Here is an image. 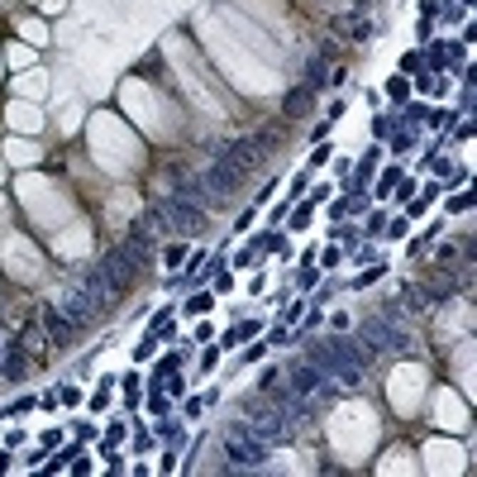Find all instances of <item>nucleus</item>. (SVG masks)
<instances>
[{
    "mask_svg": "<svg viewBox=\"0 0 477 477\" xmlns=\"http://www.w3.org/2000/svg\"><path fill=\"white\" fill-rule=\"evenodd\" d=\"M33 406H38V401H33V397H19V401H15V406H10V411H5V415H24V411H33Z\"/></svg>",
    "mask_w": 477,
    "mask_h": 477,
    "instance_id": "dca6fc26",
    "label": "nucleus"
},
{
    "mask_svg": "<svg viewBox=\"0 0 477 477\" xmlns=\"http://www.w3.org/2000/svg\"><path fill=\"white\" fill-rule=\"evenodd\" d=\"M320 382H325V372H320L315 363H296V367H291V392H296V397L320 392Z\"/></svg>",
    "mask_w": 477,
    "mask_h": 477,
    "instance_id": "6e6552de",
    "label": "nucleus"
},
{
    "mask_svg": "<svg viewBox=\"0 0 477 477\" xmlns=\"http://www.w3.org/2000/svg\"><path fill=\"white\" fill-rule=\"evenodd\" d=\"M358 344H367V349H397V353H406V349H411V334L397 330L392 320L372 315V320L363 325V330H358Z\"/></svg>",
    "mask_w": 477,
    "mask_h": 477,
    "instance_id": "39448f33",
    "label": "nucleus"
},
{
    "mask_svg": "<svg viewBox=\"0 0 477 477\" xmlns=\"http://www.w3.org/2000/svg\"><path fill=\"white\" fill-rule=\"evenodd\" d=\"M43 325H48V334H53V344H58V349H67V344H72V334H77V325H72L58 305H48V310H43Z\"/></svg>",
    "mask_w": 477,
    "mask_h": 477,
    "instance_id": "0eeeda50",
    "label": "nucleus"
},
{
    "mask_svg": "<svg viewBox=\"0 0 477 477\" xmlns=\"http://www.w3.org/2000/svg\"><path fill=\"white\" fill-rule=\"evenodd\" d=\"M158 434H162V439H177V434H182V425H177V420H162Z\"/></svg>",
    "mask_w": 477,
    "mask_h": 477,
    "instance_id": "aec40b11",
    "label": "nucleus"
},
{
    "mask_svg": "<svg viewBox=\"0 0 477 477\" xmlns=\"http://www.w3.org/2000/svg\"><path fill=\"white\" fill-rule=\"evenodd\" d=\"M268 143H272L268 134H248V139L229 143L220 158H215V162L206 167V177H201V182H206V191H215V196L234 191L238 182H243V177H248V172L258 167V162H263V148H268Z\"/></svg>",
    "mask_w": 477,
    "mask_h": 477,
    "instance_id": "f257e3e1",
    "label": "nucleus"
},
{
    "mask_svg": "<svg viewBox=\"0 0 477 477\" xmlns=\"http://www.w3.org/2000/svg\"><path fill=\"white\" fill-rule=\"evenodd\" d=\"M301 105H310V86H296V91L286 95V115H296Z\"/></svg>",
    "mask_w": 477,
    "mask_h": 477,
    "instance_id": "f8f14e48",
    "label": "nucleus"
},
{
    "mask_svg": "<svg viewBox=\"0 0 477 477\" xmlns=\"http://www.w3.org/2000/svg\"><path fill=\"white\" fill-rule=\"evenodd\" d=\"M315 282H320V272L310 268V253L301 258V272H296V286H301V291H315Z\"/></svg>",
    "mask_w": 477,
    "mask_h": 477,
    "instance_id": "9b49d317",
    "label": "nucleus"
},
{
    "mask_svg": "<svg viewBox=\"0 0 477 477\" xmlns=\"http://www.w3.org/2000/svg\"><path fill=\"white\" fill-rule=\"evenodd\" d=\"M134 272H139V263H134V253H129L125 243H115L110 253H105V263H100V277H105L110 291H125L134 282Z\"/></svg>",
    "mask_w": 477,
    "mask_h": 477,
    "instance_id": "423d86ee",
    "label": "nucleus"
},
{
    "mask_svg": "<svg viewBox=\"0 0 477 477\" xmlns=\"http://www.w3.org/2000/svg\"><path fill=\"white\" fill-rule=\"evenodd\" d=\"M148 411H153V415H167V397H162V392H153V397H148Z\"/></svg>",
    "mask_w": 477,
    "mask_h": 477,
    "instance_id": "2eb2a0df",
    "label": "nucleus"
},
{
    "mask_svg": "<svg viewBox=\"0 0 477 477\" xmlns=\"http://www.w3.org/2000/svg\"><path fill=\"white\" fill-rule=\"evenodd\" d=\"M153 215H158V220H167L172 229H191V234H196V229L206 224V210L196 206V201H187L182 191H167L158 206H153Z\"/></svg>",
    "mask_w": 477,
    "mask_h": 477,
    "instance_id": "20e7f679",
    "label": "nucleus"
},
{
    "mask_svg": "<svg viewBox=\"0 0 477 477\" xmlns=\"http://www.w3.org/2000/svg\"><path fill=\"white\" fill-rule=\"evenodd\" d=\"M182 258H187V248H177V243H172V248H167V253H162V263H167V268H177V263H182Z\"/></svg>",
    "mask_w": 477,
    "mask_h": 477,
    "instance_id": "f3484780",
    "label": "nucleus"
},
{
    "mask_svg": "<svg viewBox=\"0 0 477 477\" xmlns=\"http://www.w3.org/2000/svg\"><path fill=\"white\" fill-rule=\"evenodd\" d=\"M258 330H263V325H258V320H243V325H234V330H224L220 349H229V344H243V339H253Z\"/></svg>",
    "mask_w": 477,
    "mask_h": 477,
    "instance_id": "1a4fd4ad",
    "label": "nucleus"
},
{
    "mask_svg": "<svg viewBox=\"0 0 477 477\" xmlns=\"http://www.w3.org/2000/svg\"><path fill=\"white\" fill-rule=\"evenodd\" d=\"M187 310H196V315H206V310H210V296H206V291H201V296H191V301H187Z\"/></svg>",
    "mask_w": 477,
    "mask_h": 477,
    "instance_id": "4468645a",
    "label": "nucleus"
},
{
    "mask_svg": "<svg viewBox=\"0 0 477 477\" xmlns=\"http://www.w3.org/2000/svg\"><path fill=\"white\" fill-rule=\"evenodd\" d=\"M58 401H63V406H77L81 392H77V387H63V392H58Z\"/></svg>",
    "mask_w": 477,
    "mask_h": 477,
    "instance_id": "6ab92c4d",
    "label": "nucleus"
},
{
    "mask_svg": "<svg viewBox=\"0 0 477 477\" xmlns=\"http://www.w3.org/2000/svg\"><path fill=\"white\" fill-rule=\"evenodd\" d=\"M305 363H315L325 377L344 382V387H358L367 353L358 349V339H320V344H305Z\"/></svg>",
    "mask_w": 477,
    "mask_h": 477,
    "instance_id": "f03ea898",
    "label": "nucleus"
},
{
    "mask_svg": "<svg viewBox=\"0 0 477 477\" xmlns=\"http://www.w3.org/2000/svg\"><path fill=\"white\" fill-rule=\"evenodd\" d=\"M325 81H330V77H325V53H315V58L305 63V81H301V86L315 91V86H325Z\"/></svg>",
    "mask_w": 477,
    "mask_h": 477,
    "instance_id": "9d476101",
    "label": "nucleus"
},
{
    "mask_svg": "<svg viewBox=\"0 0 477 477\" xmlns=\"http://www.w3.org/2000/svg\"><path fill=\"white\" fill-rule=\"evenodd\" d=\"M305 224H310V206H301L296 215H291V229H305Z\"/></svg>",
    "mask_w": 477,
    "mask_h": 477,
    "instance_id": "a211bd4d",
    "label": "nucleus"
},
{
    "mask_svg": "<svg viewBox=\"0 0 477 477\" xmlns=\"http://www.w3.org/2000/svg\"><path fill=\"white\" fill-rule=\"evenodd\" d=\"M372 134H377V139H392V134H397V120L377 115V120H372Z\"/></svg>",
    "mask_w": 477,
    "mask_h": 477,
    "instance_id": "ddd939ff",
    "label": "nucleus"
},
{
    "mask_svg": "<svg viewBox=\"0 0 477 477\" xmlns=\"http://www.w3.org/2000/svg\"><path fill=\"white\" fill-rule=\"evenodd\" d=\"M224 458H229V468H263V458H268V444H263L253 429L238 420V425L224 429Z\"/></svg>",
    "mask_w": 477,
    "mask_h": 477,
    "instance_id": "7ed1b4c3",
    "label": "nucleus"
}]
</instances>
